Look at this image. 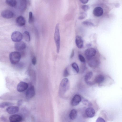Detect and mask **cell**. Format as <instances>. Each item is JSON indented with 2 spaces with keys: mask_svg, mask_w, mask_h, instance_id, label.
<instances>
[{
  "mask_svg": "<svg viewBox=\"0 0 122 122\" xmlns=\"http://www.w3.org/2000/svg\"><path fill=\"white\" fill-rule=\"evenodd\" d=\"M26 45L23 42L20 41L16 42L15 44L14 47L15 49L17 51H21L25 49Z\"/></svg>",
  "mask_w": 122,
  "mask_h": 122,
  "instance_id": "10",
  "label": "cell"
},
{
  "mask_svg": "<svg viewBox=\"0 0 122 122\" xmlns=\"http://www.w3.org/2000/svg\"><path fill=\"white\" fill-rule=\"evenodd\" d=\"M21 57V54L18 51L12 52L9 55L10 61L11 63L13 65H16L18 64L20 60Z\"/></svg>",
  "mask_w": 122,
  "mask_h": 122,
  "instance_id": "3",
  "label": "cell"
},
{
  "mask_svg": "<svg viewBox=\"0 0 122 122\" xmlns=\"http://www.w3.org/2000/svg\"><path fill=\"white\" fill-rule=\"evenodd\" d=\"M34 21V18L32 12L31 11L29 12V18L28 22L30 24H32Z\"/></svg>",
  "mask_w": 122,
  "mask_h": 122,
  "instance_id": "24",
  "label": "cell"
},
{
  "mask_svg": "<svg viewBox=\"0 0 122 122\" xmlns=\"http://www.w3.org/2000/svg\"><path fill=\"white\" fill-rule=\"evenodd\" d=\"M74 50H73L72 51L71 54V55L70 56V57L71 58H72L73 57V56H74Z\"/></svg>",
  "mask_w": 122,
  "mask_h": 122,
  "instance_id": "35",
  "label": "cell"
},
{
  "mask_svg": "<svg viewBox=\"0 0 122 122\" xmlns=\"http://www.w3.org/2000/svg\"><path fill=\"white\" fill-rule=\"evenodd\" d=\"M71 66L77 73L79 72V68L77 64L76 63H72L71 64Z\"/></svg>",
  "mask_w": 122,
  "mask_h": 122,
  "instance_id": "25",
  "label": "cell"
},
{
  "mask_svg": "<svg viewBox=\"0 0 122 122\" xmlns=\"http://www.w3.org/2000/svg\"><path fill=\"white\" fill-rule=\"evenodd\" d=\"M70 86V83L69 80L67 78L63 79L61 81L60 85L59 94L62 96L69 89Z\"/></svg>",
  "mask_w": 122,
  "mask_h": 122,
  "instance_id": "1",
  "label": "cell"
},
{
  "mask_svg": "<svg viewBox=\"0 0 122 122\" xmlns=\"http://www.w3.org/2000/svg\"><path fill=\"white\" fill-rule=\"evenodd\" d=\"M81 15L79 16L78 19L79 20L83 19L86 16V14L85 12H83L81 13Z\"/></svg>",
  "mask_w": 122,
  "mask_h": 122,
  "instance_id": "28",
  "label": "cell"
},
{
  "mask_svg": "<svg viewBox=\"0 0 122 122\" xmlns=\"http://www.w3.org/2000/svg\"><path fill=\"white\" fill-rule=\"evenodd\" d=\"M105 77L102 74H99L97 76L95 77L94 82L98 84H101L104 82L105 80Z\"/></svg>",
  "mask_w": 122,
  "mask_h": 122,
  "instance_id": "17",
  "label": "cell"
},
{
  "mask_svg": "<svg viewBox=\"0 0 122 122\" xmlns=\"http://www.w3.org/2000/svg\"><path fill=\"white\" fill-rule=\"evenodd\" d=\"M78 58L79 60L82 62L84 63L86 62V60L84 57L81 54L78 55Z\"/></svg>",
  "mask_w": 122,
  "mask_h": 122,
  "instance_id": "27",
  "label": "cell"
},
{
  "mask_svg": "<svg viewBox=\"0 0 122 122\" xmlns=\"http://www.w3.org/2000/svg\"><path fill=\"white\" fill-rule=\"evenodd\" d=\"M23 36L25 40L27 42H29L30 37L29 33L27 31H25L23 34Z\"/></svg>",
  "mask_w": 122,
  "mask_h": 122,
  "instance_id": "22",
  "label": "cell"
},
{
  "mask_svg": "<svg viewBox=\"0 0 122 122\" xmlns=\"http://www.w3.org/2000/svg\"><path fill=\"white\" fill-rule=\"evenodd\" d=\"M77 112L75 109H72L70 111L69 114L70 118L72 120L75 119L77 115Z\"/></svg>",
  "mask_w": 122,
  "mask_h": 122,
  "instance_id": "19",
  "label": "cell"
},
{
  "mask_svg": "<svg viewBox=\"0 0 122 122\" xmlns=\"http://www.w3.org/2000/svg\"><path fill=\"white\" fill-rule=\"evenodd\" d=\"M23 37V35L20 32L15 31L13 32L11 35V38L12 40L15 42L20 41Z\"/></svg>",
  "mask_w": 122,
  "mask_h": 122,
  "instance_id": "4",
  "label": "cell"
},
{
  "mask_svg": "<svg viewBox=\"0 0 122 122\" xmlns=\"http://www.w3.org/2000/svg\"><path fill=\"white\" fill-rule=\"evenodd\" d=\"M89 6L88 5H83L81 7L82 9L85 11L89 10Z\"/></svg>",
  "mask_w": 122,
  "mask_h": 122,
  "instance_id": "30",
  "label": "cell"
},
{
  "mask_svg": "<svg viewBox=\"0 0 122 122\" xmlns=\"http://www.w3.org/2000/svg\"><path fill=\"white\" fill-rule=\"evenodd\" d=\"M75 43L77 47L79 48H81L83 45V41L81 37L77 36L76 37Z\"/></svg>",
  "mask_w": 122,
  "mask_h": 122,
  "instance_id": "18",
  "label": "cell"
},
{
  "mask_svg": "<svg viewBox=\"0 0 122 122\" xmlns=\"http://www.w3.org/2000/svg\"><path fill=\"white\" fill-rule=\"evenodd\" d=\"M13 104L12 103L8 102H4L0 104V107L1 108H4L6 107L10 106Z\"/></svg>",
  "mask_w": 122,
  "mask_h": 122,
  "instance_id": "23",
  "label": "cell"
},
{
  "mask_svg": "<svg viewBox=\"0 0 122 122\" xmlns=\"http://www.w3.org/2000/svg\"><path fill=\"white\" fill-rule=\"evenodd\" d=\"M35 91L34 87L31 86L27 90L26 93V97L30 99L32 98L35 96Z\"/></svg>",
  "mask_w": 122,
  "mask_h": 122,
  "instance_id": "9",
  "label": "cell"
},
{
  "mask_svg": "<svg viewBox=\"0 0 122 122\" xmlns=\"http://www.w3.org/2000/svg\"><path fill=\"white\" fill-rule=\"evenodd\" d=\"M88 64L91 67H95L97 66L99 64V60L95 57H92L88 60Z\"/></svg>",
  "mask_w": 122,
  "mask_h": 122,
  "instance_id": "13",
  "label": "cell"
},
{
  "mask_svg": "<svg viewBox=\"0 0 122 122\" xmlns=\"http://www.w3.org/2000/svg\"><path fill=\"white\" fill-rule=\"evenodd\" d=\"M2 119H3V120H6V118H5L4 117H1V118Z\"/></svg>",
  "mask_w": 122,
  "mask_h": 122,
  "instance_id": "36",
  "label": "cell"
},
{
  "mask_svg": "<svg viewBox=\"0 0 122 122\" xmlns=\"http://www.w3.org/2000/svg\"><path fill=\"white\" fill-rule=\"evenodd\" d=\"M83 24L86 26H93L94 25L93 23L92 22L87 21H84L82 22Z\"/></svg>",
  "mask_w": 122,
  "mask_h": 122,
  "instance_id": "26",
  "label": "cell"
},
{
  "mask_svg": "<svg viewBox=\"0 0 122 122\" xmlns=\"http://www.w3.org/2000/svg\"><path fill=\"white\" fill-rule=\"evenodd\" d=\"M32 64L34 65H36V59L35 56H34L32 60Z\"/></svg>",
  "mask_w": 122,
  "mask_h": 122,
  "instance_id": "31",
  "label": "cell"
},
{
  "mask_svg": "<svg viewBox=\"0 0 122 122\" xmlns=\"http://www.w3.org/2000/svg\"><path fill=\"white\" fill-rule=\"evenodd\" d=\"M82 3L85 4L87 3L89 0H79Z\"/></svg>",
  "mask_w": 122,
  "mask_h": 122,
  "instance_id": "33",
  "label": "cell"
},
{
  "mask_svg": "<svg viewBox=\"0 0 122 122\" xmlns=\"http://www.w3.org/2000/svg\"><path fill=\"white\" fill-rule=\"evenodd\" d=\"M85 113L87 117L89 118H92L95 116V110L93 108L89 107L86 109Z\"/></svg>",
  "mask_w": 122,
  "mask_h": 122,
  "instance_id": "15",
  "label": "cell"
},
{
  "mask_svg": "<svg viewBox=\"0 0 122 122\" xmlns=\"http://www.w3.org/2000/svg\"><path fill=\"white\" fill-rule=\"evenodd\" d=\"M10 122H20L22 120V117L20 115L15 114L10 116L9 118Z\"/></svg>",
  "mask_w": 122,
  "mask_h": 122,
  "instance_id": "12",
  "label": "cell"
},
{
  "mask_svg": "<svg viewBox=\"0 0 122 122\" xmlns=\"http://www.w3.org/2000/svg\"><path fill=\"white\" fill-rule=\"evenodd\" d=\"M93 76V73L91 71H89L87 72L85 75L84 80L86 83Z\"/></svg>",
  "mask_w": 122,
  "mask_h": 122,
  "instance_id": "21",
  "label": "cell"
},
{
  "mask_svg": "<svg viewBox=\"0 0 122 122\" xmlns=\"http://www.w3.org/2000/svg\"><path fill=\"white\" fill-rule=\"evenodd\" d=\"M69 71L67 68H66L63 74V76L64 77H66L68 76L69 75Z\"/></svg>",
  "mask_w": 122,
  "mask_h": 122,
  "instance_id": "29",
  "label": "cell"
},
{
  "mask_svg": "<svg viewBox=\"0 0 122 122\" xmlns=\"http://www.w3.org/2000/svg\"><path fill=\"white\" fill-rule=\"evenodd\" d=\"M59 23L56 24L55 27L54 34V39L56 43V52L59 53L60 50V37L59 29Z\"/></svg>",
  "mask_w": 122,
  "mask_h": 122,
  "instance_id": "2",
  "label": "cell"
},
{
  "mask_svg": "<svg viewBox=\"0 0 122 122\" xmlns=\"http://www.w3.org/2000/svg\"><path fill=\"white\" fill-rule=\"evenodd\" d=\"M28 87V85L27 83L21 81L18 84L17 87V90L18 92H22L27 89Z\"/></svg>",
  "mask_w": 122,
  "mask_h": 122,
  "instance_id": "6",
  "label": "cell"
},
{
  "mask_svg": "<svg viewBox=\"0 0 122 122\" xmlns=\"http://www.w3.org/2000/svg\"><path fill=\"white\" fill-rule=\"evenodd\" d=\"M96 53V50L93 48H90L86 49L85 51V55L87 60L93 57Z\"/></svg>",
  "mask_w": 122,
  "mask_h": 122,
  "instance_id": "5",
  "label": "cell"
},
{
  "mask_svg": "<svg viewBox=\"0 0 122 122\" xmlns=\"http://www.w3.org/2000/svg\"><path fill=\"white\" fill-rule=\"evenodd\" d=\"M5 3L11 7L15 6L17 4L16 0H6Z\"/></svg>",
  "mask_w": 122,
  "mask_h": 122,
  "instance_id": "20",
  "label": "cell"
},
{
  "mask_svg": "<svg viewBox=\"0 0 122 122\" xmlns=\"http://www.w3.org/2000/svg\"><path fill=\"white\" fill-rule=\"evenodd\" d=\"M1 15V16L4 18L9 19L13 17L14 16V13L10 10H5L2 12Z\"/></svg>",
  "mask_w": 122,
  "mask_h": 122,
  "instance_id": "7",
  "label": "cell"
},
{
  "mask_svg": "<svg viewBox=\"0 0 122 122\" xmlns=\"http://www.w3.org/2000/svg\"><path fill=\"white\" fill-rule=\"evenodd\" d=\"M17 25L19 26H21L24 25L25 23L26 20L23 16H20L18 17L16 20Z\"/></svg>",
  "mask_w": 122,
  "mask_h": 122,
  "instance_id": "16",
  "label": "cell"
},
{
  "mask_svg": "<svg viewBox=\"0 0 122 122\" xmlns=\"http://www.w3.org/2000/svg\"><path fill=\"white\" fill-rule=\"evenodd\" d=\"M103 11L102 8L100 7H95L93 10V13L94 15L96 17H99L103 14Z\"/></svg>",
  "mask_w": 122,
  "mask_h": 122,
  "instance_id": "14",
  "label": "cell"
},
{
  "mask_svg": "<svg viewBox=\"0 0 122 122\" xmlns=\"http://www.w3.org/2000/svg\"><path fill=\"white\" fill-rule=\"evenodd\" d=\"M22 101L21 100H20L18 101L17 104L18 106H20L22 105Z\"/></svg>",
  "mask_w": 122,
  "mask_h": 122,
  "instance_id": "34",
  "label": "cell"
},
{
  "mask_svg": "<svg viewBox=\"0 0 122 122\" xmlns=\"http://www.w3.org/2000/svg\"><path fill=\"white\" fill-rule=\"evenodd\" d=\"M105 120L101 117H99L97 119L96 122H105Z\"/></svg>",
  "mask_w": 122,
  "mask_h": 122,
  "instance_id": "32",
  "label": "cell"
},
{
  "mask_svg": "<svg viewBox=\"0 0 122 122\" xmlns=\"http://www.w3.org/2000/svg\"><path fill=\"white\" fill-rule=\"evenodd\" d=\"M81 101V97L78 94L75 95L71 101V105L73 107L76 106L80 103Z\"/></svg>",
  "mask_w": 122,
  "mask_h": 122,
  "instance_id": "8",
  "label": "cell"
},
{
  "mask_svg": "<svg viewBox=\"0 0 122 122\" xmlns=\"http://www.w3.org/2000/svg\"><path fill=\"white\" fill-rule=\"evenodd\" d=\"M19 108L17 106H10L7 107L6 109V112L10 114H13L18 112Z\"/></svg>",
  "mask_w": 122,
  "mask_h": 122,
  "instance_id": "11",
  "label": "cell"
}]
</instances>
